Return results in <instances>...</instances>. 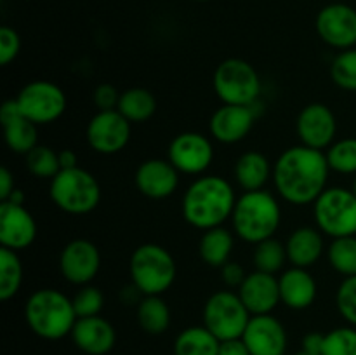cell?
I'll return each instance as SVG.
<instances>
[{"label": "cell", "instance_id": "6da1fadb", "mask_svg": "<svg viewBox=\"0 0 356 355\" xmlns=\"http://www.w3.org/2000/svg\"><path fill=\"white\" fill-rule=\"evenodd\" d=\"M330 167L325 152L305 145L291 146L273 164V184L292 205L313 204L327 188Z\"/></svg>", "mask_w": 356, "mask_h": 355}, {"label": "cell", "instance_id": "7a4b0ae2", "mask_svg": "<svg viewBox=\"0 0 356 355\" xmlns=\"http://www.w3.org/2000/svg\"><path fill=\"white\" fill-rule=\"evenodd\" d=\"M236 194L228 180L216 174H202L183 195V218L193 228L211 230L232 219L236 204Z\"/></svg>", "mask_w": 356, "mask_h": 355}, {"label": "cell", "instance_id": "3957f363", "mask_svg": "<svg viewBox=\"0 0 356 355\" xmlns=\"http://www.w3.org/2000/svg\"><path fill=\"white\" fill-rule=\"evenodd\" d=\"M76 319L73 301L58 289H37L24 303V320L42 340H63L72 334Z\"/></svg>", "mask_w": 356, "mask_h": 355}, {"label": "cell", "instance_id": "277c9868", "mask_svg": "<svg viewBox=\"0 0 356 355\" xmlns=\"http://www.w3.org/2000/svg\"><path fill=\"white\" fill-rule=\"evenodd\" d=\"M282 223V207L271 191H243L236 198L232 225L236 237L247 244H259L271 239Z\"/></svg>", "mask_w": 356, "mask_h": 355}, {"label": "cell", "instance_id": "5b68a950", "mask_svg": "<svg viewBox=\"0 0 356 355\" xmlns=\"http://www.w3.org/2000/svg\"><path fill=\"white\" fill-rule=\"evenodd\" d=\"M131 281L143 296H162L172 287L177 267L172 254L160 244H141L129 261Z\"/></svg>", "mask_w": 356, "mask_h": 355}, {"label": "cell", "instance_id": "8992f818", "mask_svg": "<svg viewBox=\"0 0 356 355\" xmlns=\"http://www.w3.org/2000/svg\"><path fill=\"white\" fill-rule=\"evenodd\" d=\"M49 195L56 207L66 214L83 216L101 202V184L92 173L82 167L61 169L49 184Z\"/></svg>", "mask_w": 356, "mask_h": 355}, {"label": "cell", "instance_id": "52a82bcc", "mask_svg": "<svg viewBox=\"0 0 356 355\" xmlns=\"http://www.w3.org/2000/svg\"><path fill=\"white\" fill-rule=\"evenodd\" d=\"M216 96L222 104L254 106L261 96V77L250 63L240 58L221 61L212 77Z\"/></svg>", "mask_w": 356, "mask_h": 355}, {"label": "cell", "instance_id": "ba28073f", "mask_svg": "<svg viewBox=\"0 0 356 355\" xmlns=\"http://www.w3.org/2000/svg\"><path fill=\"white\" fill-rule=\"evenodd\" d=\"M313 219L330 239L356 235V195L343 187H330L313 202Z\"/></svg>", "mask_w": 356, "mask_h": 355}, {"label": "cell", "instance_id": "9c48e42d", "mask_svg": "<svg viewBox=\"0 0 356 355\" xmlns=\"http://www.w3.org/2000/svg\"><path fill=\"white\" fill-rule=\"evenodd\" d=\"M250 317L252 315L240 299L238 292L228 291V289L209 296L204 305V312H202L204 326L219 341L242 338Z\"/></svg>", "mask_w": 356, "mask_h": 355}, {"label": "cell", "instance_id": "30bf717a", "mask_svg": "<svg viewBox=\"0 0 356 355\" xmlns=\"http://www.w3.org/2000/svg\"><path fill=\"white\" fill-rule=\"evenodd\" d=\"M21 113L37 125H47L63 117L66 110V94L51 80H31L14 97Z\"/></svg>", "mask_w": 356, "mask_h": 355}, {"label": "cell", "instance_id": "8fae6325", "mask_svg": "<svg viewBox=\"0 0 356 355\" xmlns=\"http://www.w3.org/2000/svg\"><path fill=\"white\" fill-rule=\"evenodd\" d=\"M131 122L118 110L96 111L87 124V143L96 153L115 155L131 141Z\"/></svg>", "mask_w": 356, "mask_h": 355}, {"label": "cell", "instance_id": "7c38bea8", "mask_svg": "<svg viewBox=\"0 0 356 355\" xmlns=\"http://www.w3.org/2000/svg\"><path fill=\"white\" fill-rule=\"evenodd\" d=\"M167 159L181 174L202 176L214 160V146L202 132H181L170 141Z\"/></svg>", "mask_w": 356, "mask_h": 355}, {"label": "cell", "instance_id": "4fadbf2b", "mask_svg": "<svg viewBox=\"0 0 356 355\" xmlns=\"http://www.w3.org/2000/svg\"><path fill=\"white\" fill-rule=\"evenodd\" d=\"M316 33L327 45L339 51L356 47V9L346 2L323 7L315 21Z\"/></svg>", "mask_w": 356, "mask_h": 355}, {"label": "cell", "instance_id": "5bb4252c", "mask_svg": "<svg viewBox=\"0 0 356 355\" xmlns=\"http://www.w3.org/2000/svg\"><path fill=\"white\" fill-rule=\"evenodd\" d=\"M101 270V253L94 242L87 239H73L59 254V271L63 278L73 285H87Z\"/></svg>", "mask_w": 356, "mask_h": 355}, {"label": "cell", "instance_id": "9a60e30c", "mask_svg": "<svg viewBox=\"0 0 356 355\" xmlns=\"http://www.w3.org/2000/svg\"><path fill=\"white\" fill-rule=\"evenodd\" d=\"M296 131L301 145L323 152L336 141V115L323 103L306 104L298 115Z\"/></svg>", "mask_w": 356, "mask_h": 355}, {"label": "cell", "instance_id": "2e32d148", "mask_svg": "<svg viewBox=\"0 0 356 355\" xmlns=\"http://www.w3.org/2000/svg\"><path fill=\"white\" fill-rule=\"evenodd\" d=\"M256 104L254 106L221 104L212 113L211 122H209V131L212 138L222 145H235V143L243 141L252 131L254 122H256Z\"/></svg>", "mask_w": 356, "mask_h": 355}, {"label": "cell", "instance_id": "e0dca14e", "mask_svg": "<svg viewBox=\"0 0 356 355\" xmlns=\"http://www.w3.org/2000/svg\"><path fill=\"white\" fill-rule=\"evenodd\" d=\"M37 239V221L24 205L0 202V244L16 253L28 249Z\"/></svg>", "mask_w": 356, "mask_h": 355}, {"label": "cell", "instance_id": "ac0fdd59", "mask_svg": "<svg viewBox=\"0 0 356 355\" xmlns=\"http://www.w3.org/2000/svg\"><path fill=\"white\" fill-rule=\"evenodd\" d=\"M179 171L169 159H148L139 164L134 183L139 194L153 200H163L176 194L179 187Z\"/></svg>", "mask_w": 356, "mask_h": 355}, {"label": "cell", "instance_id": "d6986e66", "mask_svg": "<svg viewBox=\"0 0 356 355\" xmlns=\"http://www.w3.org/2000/svg\"><path fill=\"white\" fill-rule=\"evenodd\" d=\"M242 340L252 355H285L287 352V331L271 313L250 317Z\"/></svg>", "mask_w": 356, "mask_h": 355}, {"label": "cell", "instance_id": "ffe728a7", "mask_svg": "<svg viewBox=\"0 0 356 355\" xmlns=\"http://www.w3.org/2000/svg\"><path fill=\"white\" fill-rule=\"evenodd\" d=\"M236 292L250 315H266L277 308L278 303H282L278 277L266 271L256 270L247 274L245 281L236 289Z\"/></svg>", "mask_w": 356, "mask_h": 355}, {"label": "cell", "instance_id": "44dd1931", "mask_svg": "<svg viewBox=\"0 0 356 355\" xmlns=\"http://www.w3.org/2000/svg\"><path fill=\"white\" fill-rule=\"evenodd\" d=\"M70 336L75 347L87 355H106L117 343V331L101 315L76 319Z\"/></svg>", "mask_w": 356, "mask_h": 355}, {"label": "cell", "instance_id": "7402d4cb", "mask_svg": "<svg viewBox=\"0 0 356 355\" xmlns=\"http://www.w3.org/2000/svg\"><path fill=\"white\" fill-rule=\"evenodd\" d=\"M0 122L3 127V138L10 152L26 155L38 145L37 124L28 120L21 113L16 100H7L0 106Z\"/></svg>", "mask_w": 356, "mask_h": 355}, {"label": "cell", "instance_id": "603a6c76", "mask_svg": "<svg viewBox=\"0 0 356 355\" xmlns=\"http://www.w3.org/2000/svg\"><path fill=\"white\" fill-rule=\"evenodd\" d=\"M280 301L291 310H306L315 303L318 285L308 268L291 267L278 277Z\"/></svg>", "mask_w": 356, "mask_h": 355}, {"label": "cell", "instance_id": "cb8c5ba5", "mask_svg": "<svg viewBox=\"0 0 356 355\" xmlns=\"http://www.w3.org/2000/svg\"><path fill=\"white\" fill-rule=\"evenodd\" d=\"M285 249H287L289 263L292 267H313L325 251L323 233L316 226H299L289 235Z\"/></svg>", "mask_w": 356, "mask_h": 355}, {"label": "cell", "instance_id": "d4e9b609", "mask_svg": "<svg viewBox=\"0 0 356 355\" xmlns=\"http://www.w3.org/2000/svg\"><path fill=\"white\" fill-rule=\"evenodd\" d=\"M233 173L236 183L243 191L264 190L268 181L273 180V164L264 153L250 150L236 159Z\"/></svg>", "mask_w": 356, "mask_h": 355}, {"label": "cell", "instance_id": "484cf974", "mask_svg": "<svg viewBox=\"0 0 356 355\" xmlns=\"http://www.w3.org/2000/svg\"><path fill=\"white\" fill-rule=\"evenodd\" d=\"M235 246V237L225 226L205 230L198 242V254L205 265L214 268H221L229 261Z\"/></svg>", "mask_w": 356, "mask_h": 355}, {"label": "cell", "instance_id": "4316f807", "mask_svg": "<svg viewBox=\"0 0 356 355\" xmlns=\"http://www.w3.org/2000/svg\"><path fill=\"white\" fill-rule=\"evenodd\" d=\"M221 341L205 326L186 327L174 341V355H218Z\"/></svg>", "mask_w": 356, "mask_h": 355}, {"label": "cell", "instance_id": "83f0119b", "mask_svg": "<svg viewBox=\"0 0 356 355\" xmlns=\"http://www.w3.org/2000/svg\"><path fill=\"white\" fill-rule=\"evenodd\" d=\"M117 110L131 124H143L155 115L156 100L145 87H131V89L120 93Z\"/></svg>", "mask_w": 356, "mask_h": 355}, {"label": "cell", "instance_id": "f1b7e54d", "mask_svg": "<svg viewBox=\"0 0 356 355\" xmlns=\"http://www.w3.org/2000/svg\"><path fill=\"white\" fill-rule=\"evenodd\" d=\"M136 315L139 327L153 336L163 334L170 326V308L162 296H143Z\"/></svg>", "mask_w": 356, "mask_h": 355}, {"label": "cell", "instance_id": "f546056e", "mask_svg": "<svg viewBox=\"0 0 356 355\" xmlns=\"http://www.w3.org/2000/svg\"><path fill=\"white\" fill-rule=\"evenodd\" d=\"M23 284V263L19 254L7 247H0V299L9 301L19 292Z\"/></svg>", "mask_w": 356, "mask_h": 355}, {"label": "cell", "instance_id": "4dcf8cb0", "mask_svg": "<svg viewBox=\"0 0 356 355\" xmlns=\"http://www.w3.org/2000/svg\"><path fill=\"white\" fill-rule=\"evenodd\" d=\"M287 261L289 258L285 242H280L275 237H271V239L256 244V249H254V267H256V270L277 275L278 271L284 270V265Z\"/></svg>", "mask_w": 356, "mask_h": 355}, {"label": "cell", "instance_id": "1f68e13d", "mask_svg": "<svg viewBox=\"0 0 356 355\" xmlns=\"http://www.w3.org/2000/svg\"><path fill=\"white\" fill-rule=\"evenodd\" d=\"M329 265L344 277L356 275V235L332 239L327 247Z\"/></svg>", "mask_w": 356, "mask_h": 355}, {"label": "cell", "instance_id": "d6a6232c", "mask_svg": "<svg viewBox=\"0 0 356 355\" xmlns=\"http://www.w3.org/2000/svg\"><path fill=\"white\" fill-rule=\"evenodd\" d=\"M325 157L330 171L356 176V138L336 139L325 150Z\"/></svg>", "mask_w": 356, "mask_h": 355}, {"label": "cell", "instance_id": "836d02e7", "mask_svg": "<svg viewBox=\"0 0 356 355\" xmlns=\"http://www.w3.org/2000/svg\"><path fill=\"white\" fill-rule=\"evenodd\" d=\"M24 159H26V169L37 178L52 180L61 171L58 152H54L51 146L37 145L30 153L24 155Z\"/></svg>", "mask_w": 356, "mask_h": 355}, {"label": "cell", "instance_id": "e575fe53", "mask_svg": "<svg viewBox=\"0 0 356 355\" xmlns=\"http://www.w3.org/2000/svg\"><path fill=\"white\" fill-rule=\"evenodd\" d=\"M334 84L344 90L356 93V47L341 51L330 65Z\"/></svg>", "mask_w": 356, "mask_h": 355}, {"label": "cell", "instance_id": "d590c367", "mask_svg": "<svg viewBox=\"0 0 356 355\" xmlns=\"http://www.w3.org/2000/svg\"><path fill=\"white\" fill-rule=\"evenodd\" d=\"M322 355H356V327L348 324L323 334Z\"/></svg>", "mask_w": 356, "mask_h": 355}, {"label": "cell", "instance_id": "8d00e7d4", "mask_svg": "<svg viewBox=\"0 0 356 355\" xmlns=\"http://www.w3.org/2000/svg\"><path fill=\"white\" fill-rule=\"evenodd\" d=\"M73 308L76 317H94L101 315V310L104 306V294L96 285H82L72 298Z\"/></svg>", "mask_w": 356, "mask_h": 355}, {"label": "cell", "instance_id": "74e56055", "mask_svg": "<svg viewBox=\"0 0 356 355\" xmlns=\"http://www.w3.org/2000/svg\"><path fill=\"white\" fill-rule=\"evenodd\" d=\"M336 306L344 320L356 327V275L344 277L336 292Z\"/></svg>", "mask_w": 356, "mask_h": 355}, {"label": "cell", "instance_id": "f35d334b", "mask_svg": "<svg viewBox=\"0 0 356 355\" xmlns=\"http://www.w3.org/2000/svg\"><path fill=\"white\" fill-rule=\"evenodd\" d=\"M21 51L19 33L13 26L3 24L0 28V65L7 66L17 58Z\"/></svg>", "mask_w": 356, "mask_h": 355}, {"label": "cell", "instance_id": "ab89813d", "mask_svg": "<svg viewBox=\"0 0 356 355\" xmlns=\"http://www.w3.org/2000/svg\"><path fill=\"white\" fill-rule=\"evenodd\" d=\"M92 101L94 106L97 108V111L117 110L118 101H120V93H118L117 87L111 86V84H99V86L94 89Z\"/></svg>", "mask_w": 356, "mask_h": 355}, {"label": "cell", "instance_id": "60d3db41", "mask_svg": "<svg viewBox=\"0 0 356 355\" xmlns=\"http://www.w3.org/2000/svg\"><path fill=\"white\" fill-rule=\"evenodd\" d=\"M245 277H247L245 270H243L242 265L236 263V261L229 260L228 263L221 267V281L225 282L228 287L238 289L240 285L243 284V281H245Z\"/></svg>", "mask_w": 356, "mask_h": 355}, {"label": "cell", "instance_id": "b9f144b4", "mask_svg": "<svg viewBox=\"0 0 356 355\" xmlns=\"http://www.w3.org/2000/svg\"><path fill=\"white\" fill-rule=\"evenodd\" d=\"M218 355H252V354H250V350L247 348L245 341H243L242 338H235V340L221 341Z\"/></svg>", "mask_w": 356, "mask_h": 355}, {"label": "cell", "instance_id": "7bdbcfd3", "mask_svg": "<svg viewBox=\"0 0 356 355\" xmlns=\"http://www.w3.org/2000/svg\"><path fill=\"white\" fill-rule=\"evenodd\" d=\"M16 184H14V176L7 167L0 169V202L7 200L9 195L13 194Z\"/></svg>", "mask_w": 356, "mask_h": 355}, {"label": "cell", "instance_id": "ee69618b", "mask_svg": "<svg viewBox=\"0 0 356 355\" xmlns=\"http://www.w3.org/2000/svg\"><path fill=\"white\" fill-rule=\"evenodd\" d=\"M322 345H323V334L309 333L302 338L301 348L302 350H308V352H313V354L322 355Z\"/></svg>", "mask_w": 356, "mask_h": 355}, {"label": "cell", "instance_id": "f6af8a7d", "mask_svg": "<svg viewBox=\"0 0 356 355\" xmlns=\"http://www.w3.org/2000/svg\"><path fill=\"white\" fill-rule=\"evenodd\" d=\"M58 157L61 169H73V167H79V157H76V153L73 152V150H61V152H58Z\"/></svg>", "mask_w": 356, "mask_h": 355}, {"label": "cell", "instance_id": "bcb514c9", "mask_svg": "<svg viewBox=\"0 0 356 355\" xmlns=\"http://www.w3.org/2000/svg\"><path fill=\"white\" fill-rule=\"evenodd\" d=\"M24 200H26V197H24V191L19 190V188H14L13 194L9 195V198L3 202H13V204H19V205H24Z\"/></svg>", "mask_w": 356, "mask_h": 355}, {"label": "cell", "instance_id": "7dc6e473", "mask_svg": "<svg viewBox=\"0 0 356 355\" xmlns=\"http://www.w3.org/2000/svg\"><path fill=\"white\" fill-rule=\"evenodd\" d=\"M296 355H320V354H313V352H308V350H302V348H301V350H299V352H298V354H296Z\"/></svg>", "mask_w": 356, "mask_h": 355}, {"label": "cell", "instance_id": "c3c4849f", "mask_svg": "<svg viewBox=\"0 0 356 355\" xmlns=\"http://www.w3.org/2000/svg\"><path fill=\"white\" fill-rule=\"evenodd\" d=\"M351 190H353V194L356 195V176H355V180H353V187H351Z\"/></svg>", "mask_w": 356, "mask_h": 355}, {"label": "cell", "instance_id": "681fc988", "mask_svg": "<svg viewBox=\"0 0 356 355\" xmlns=\"http://www.w3.org/2000/svg\"><path fill=\"white\" fill-rule=\"evenodd\" d=\"M332 2H348V0H332Z\"/></svg>", "mask_w": 356, "mask_h": 355}, {"label": "cell", "instance_id": "f907efd6", "mask_svg": "<svg viewBox=\"0 0 356 355\" xmlns=\"http://www.w3.org/2000/svg\"><path fill=\"white\" fill-rule=\"evenodd\" d=\"M197 2H209V0H197Z\"/></svg>", "mask_w": 356, "mask_h": 355}]
</instances>
